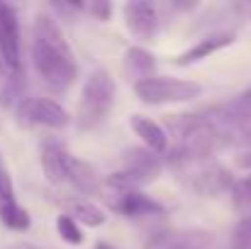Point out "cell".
Here are the masks:
<instances>
[{
	"label": "cell",
	"instance_id": "cell-1",
	"mask_svg": "<svg viewBox=\"0 0 251 249\" xmlns=\"http://www.w3.org/2000/svg\"><path fill=\"white\" fill-rule=\"evenodd\" d=\"M32 66L42 85L54 93L64 95L78 79L76 54L56 20V15L39 12L32 27Z\"/></svg>",
	"mask_w": 251,
	"mask_h": 249
},
{
	"label": "cell",
	"instance_id": "cell-2",
	"mask_svg": "<svg viewBox=\"0 0 251 249\" xmlns=\"http://www.w3.org/2000/svg\"><path fill=\"white\" fill-rule=\"evenodd\" d=\"M115 93H117V85L107 69L100 66L88 74L83 88H81L76 115H74V125L78 132H93L107 120L115 105Z\"/></svg>",
	"mask_w": 251,
	"mask_h": 249
},
{
	"label": "cell",
	"instance_id": "cell-3",
	"mask_svg": "<svg viewBox=\"0 0 251 249\" xmlns=\"http://www.w3.org/2000/svg\"><path fill=\"white\" fill-rule=\"evenodd\" d=\"M164 166V159L147 147H127L120 157V168L105 176L102 183L110 191H142L161 176Z\"/></svg>",
	"mask_w": 251,
	"mask_h": 249
},
{
	"label": "cell",
	"instance_id": "cell-4",
	"mask_svg": "<svg viewBox=\"0 0 251 249\" xmlns=\"http://www.w3.org/2000/svg\"><path fill=\"white\" fill-rule=\"evenodd\" d=\"M173 173H176V181L185 191H190L200 198H220V195L229 193V188L234 183L232 171L217 159H198V162L173 166Z\"/></svg>",
	"mask_w": 251,
	"mask_h": 249
},
{
	"label": "cell",
	"instance_id": "cell-5",
	"mask_svg": "<svg viewBox=\"0 0 251 249\" xmlns=\"http://www.w3.org/2000/svg\"><path fill=\"white\" fill-rule=\"evenodd\" d=\"M134 95L144 105H173V103H190L202 95V85L188 79L173 76H151L134 83Z\"/></svg>",
	"mask_w": 251,
	"mask_h": 249
},
{
	"label": "cell",
	"instance_id": "cell-6",
	"mask_svg": "<svg viewBox=\"0 0 251 249\" xmlns=\"http://www.w3.org/2000/svg\"><path fill=\"white\" fill-rule=\"evenodd\" d=\"M15 120L25 130H34V127L64 130V127L71 125L69 110L59 100L44 98V95H25L15 105Z\"/></svg>",
	"mask_w": 251,
	"mask_h": 249
},
{
	"label": "cell",
	"instance_id": "cell-7",
	"mask_svg": "<svg viewBox=\"0 0 251 249\" xmlns=\"http://www.w3.org/2000/svg\"><path fill=\"white\" fill-rule=\"evenodd\" d=\"M107 208H112L117 215L127 218V220H151V218H164L166 208L142 193V191H110V195L105 198Z\"/></svg>",
	"mask_w": 251,
	"mask_h": 249
},
{
	"label": "cell",
	"instance_id": "cell-8",
	"mask_svg": "<svg viewBox=\"0 0 251 249\" xmlns=\"http://www.w3.org/2000/svg\"><path fill=\"white\" fill-rule=\"evenodd\" d=\"M0 59L5 71H22V32L17 10L10 2H0Z\"/></svg>",
	"mask_w": 251,
	"mask_h": 249
},
{
	"label": "cell",
	"instance_id": "cell-9",
	"mask_svg": "<svg viewBox=\"0 0 251 249\" xmlns=\"http://www.w3.org/2000/svg\"><path fill=\"white\" fill-rule=\"evenodd\" d=\"M212 232L205 227H164L147 237L144 249H207Z\"/></svg>",
	"mask_w": 251,
	"mask_h": 249
},
{
	"label": "cell",
	"instance_id": "cell-10",
	"mask_svg": "<svg viewBox=\"0 0 251 249\" xmlns=\"http://www.w3.org/2000/svg\"><path fill=\"white\" fill-rule=\"evenodd\" d=\"M122 15H125V25H127L129 34L142 39V42L154 39L159 34V29H161V15H159L156 5H151L147 0L125 2Z\"/></svg>",
	"mask_w": 251,
	"mask_h": 249
},
{
	"label": "cell",
	"instance_id": "cell-11",
	"mask_svg": "<svg viewBox=\"0 0 251 249\" xmlns=\"http://www.w3.org/2000/svg\"><path fill=\"white\" fill-rule=\"evenodd\" d=\"M0 222L15 232H22L29 227V213L20 205L15 195V186H12L7 166L2 162V154H0Z\"/></svg>",
	"mask_w": 251,
	"mask_h": 249
},
{
	"label": "cell",
	"instance_id": "cell-12",
	"mask_svg": "<svg viewBox=\"0 0 251 249\" xmlns=\"http://www.w3.org/2000/svg\"><path fill=\"white\" fill-rule=\"evenodd\" d=\"M69 159H71V154L59 137L44 135L39 139V162H42V171H44L49 183H54V186L66 183Z\"/></svg>",
	"mask_w": 251,
	"mask_h": 249
},
{
	"label": "cell",
	"instance_id": "cell-13",
	"mask_svg": "<svg viewBox=\"0 0 251 249\" xmlns=\"http://www.w3.org/2000/svg\"><path fill=\"white\" fill-rule=\"evenodd\" d=\"M234 39H237V34H234V32H227V29H222V32H210V34H205L202 39H198L193 47H188V49H183L180 54H176V56H173V64L180 66V69H183V66H193V64H198V61H202V59H210L212 54H217V52L232 47Z\"/></svg>",
	"mask_w": 251,
	"mask_h": 249
},
{
	"label": "cell",
	"instance_id": "cell-14",
	"mask_svg": "<svg viewBox=\"0 0 251 249\" xmlns=\"http://www.w3.org/2000/svg\"><path fill=\"white\" fill-rule=\"evenodd\" d=\"M56 203L66 210L69 218H74L78 225H85V227H102L105 220H107V213L98 203L81 198V195H64Z\"/></svg>",
	"mask_w": 251,
	"mask_h": 249
},
{
	"label": "cell",
	"instance_id": "cell-15",
	"mask_svg": "<svg viewBox=\"0 0 251 249\" xmlns=\"http://www.w3.org/2000/svg\"><path fill=\"white\" fill-rule=\"evenodd\" d=\"M129 127L134 130V135L142 139V144L149 152H154L159 157L168 152V135L161 122H156V120H151L147 115H132L129 117Z\"/></svg>",
	"mask_w": 251,
	"mask_h": 249
},
{
	"label": "cell",
	"instance_id": "cell-16",
	"mask_svg": "<svg viewBox=\"0 0 251 249\" xmlns=\"http://www.w3.org/2000/svg\"><path fill=\"white\" fill-rule=\"evenodd\" d=\"M66 183H71L78 193L83 195H98L100 188H102V178L98 176L95 166L78 159V157H71L69 159V171H66Z\"/></svg>",
	"mask_w": 251,
	"mask_h": 249
},
{
	"label": "cell",
	"instance_id": "cell-17",
	"mask_svg": "<svg viewBox=\"0 0 251 249\" xmlns=\"http://www.w3.org/2000/svg\"><path fill=\"white\" fill-rule=\"evenodd\" d=\"M156 56L144 47H129L125 52V76L132 83H139L144 79L156 76Z\"/></svg>",
	"mask_w": 251,
	"mask_h": 249
},
{
	"label": "cell",
	"instance_id": "cell-18",
	"mask_svg": "<svg viewBox=\"0 0 251 249\" xmlns=\"http://www.w3.org/2000/svg\"><path fill=\"white\" fill-rule=\"evenodd\" d=\"M25 85H27V81H25V71L10 74V76L5 79V85L0 88V105L15 110V105L25 98Z\"/></svg>",
	"mask_w": 251,
	"mask_h": 249
},
{
	"label": "cell",
	"instance_id": "cell-19",
	"mask_svg": "<svg viewBox=\"0 0 251 249\" xmlns=\"http://www.w3.org/2000/svg\"><path fill=\"white\" fill-rule=\"evenodd\" d=\"M229 198H232V208L242 215L251 213V173L234 178L232 188H229Z\"/></svg>",
	"mask_w": 251,
	"mask_h": 249
},
{
	"label": "cell",
	"instance_id": "cell-20",
	"mask_svg": "<svg viewBox=\"0 0 251 249\" xmlns=\"http://www.w3.org/2000/svg\"><path fill=\"white\" fill-rule=\"evenodd\" d=\"M56 232H59V235H61V240H64L66 245H71V247L83 245V240H85L81 225H78L74 218H69L66 213H61V215L56 218Z\"/></svg>",
	"mask_w": 251,
	"mask_h": 249
},
{
	"label": "cell",
	"instance_id": "cell-21",
	"mask_svg": "<svg viewBox=\"0 0 251 249\" xmlns=\"http://www.w3.org/2000/svg\"><path fill=\"white\" fill-rule=\"evenodd\" d=\"M234 166L251 173V125H247L239 132V137L234 142Z\"/></svg>",
	"mask_w": 251,
	"mask_h": 249
},
{
	"label": "cell",
	"instance_id": "cell-22",
	"mask_svg": "<svg viewBox=\"0 0 251 249\" xmlns=\"http://www.w3.org/2000/svg\"><path fill=\"white\" fill-rule=\"evenodd\" d=\"M227 249H251V213L237 222Z\"/></svg>",
	"mask_w": 251,
	"mask_h": 249
},
{
	"label": "cell",
	"instance_id": "cell-23",
	"mask_svg": "<svg viewBox=\"0 0 251 249\" xmlns=\"http://www.w3.org/2000/svg\"><path fill=\"white\" fill-rule=\"evenodd\" d=\"M85 10L93 15V17H98V20H110V15H112V5L110 2H90V5H85Z\"/></svg>",
	"mask_w": 251,
	"mask_h": 249
},
{
	"label": "cell",
	"instance_id": "cell-24",
	"mask_svg": "<svg viewBox=\"0 0 251 249\" xmlns=\"http://www.w3.org/2000/svg\"><path fill=\"white\" fill-rule=\"evenodd\" d=\"M5 249H42V247L29 245V242H15V245H10V247H5Z\"/></svg>",
	"mask_w": 251,
	"mask_h": 249
},
{
	"label": "cell",
	"instance_id": "cell-25",
	"mask_svg": "<svg viewBox=\"0 0 251 249\" xmlns=\"http://www.w3.org/2000/svg\"><path fill=\"white\" fill-rule=\"evenodd\" d=\"M93 249H117V247H112V245H107V242H98Z\"/></svg>",
	"mask_w": 251,
	"mask_h": 249
},
{
	"label": "cell",
	"instance_id": "cell-26",
	"mask_svg": "<svg viewBox=\"0 0 251 249\" xmlns=\"http://www.w3.org/2000/svg\"><path fill=\"white\" fill-rule=\"evenodd\" d=\"M5 74V64H2V59H0V76Z\"/></svg>",
	"mask_w": 251,
	"mask_h": 249
}]
</instances>
